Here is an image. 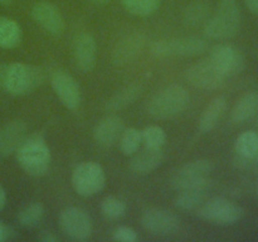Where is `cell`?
<instances>
[{
  "label": "cell",
  "mask_w": 258,
  "mask_h": 242,
  "mask_svg": "<svg viewBox=\"0 0 258 242\" xmlns=\"http://www.w3.org/2000/svg\"><path fill=\"white\" fill-rule=\"evenodd\" d=\"M44 81V71L37 66L10 63L0 67V87L10 95H28L40 87Z\"/></svg>",
  "instance_id": "1"
},
{
  "label": "cell",
  "mask_w": 258,
  "mask_h": 242,
  "mask_svg": "<svg viewBox=\"0 0 258 242\" xmlns=\"http://www.w3.org/2000/svg\"><path fill=\"white\" fill-rule=\"evenodd\" d=\"M190 102V93L184 86L173 83L161 88L149 100L146 111L158 120H168L180 115Z\"/></svg>",
  "instance_id": "2"
},
{
  "label": "cell",
  "mask_w": 258,
  "mask_h": 242,
  "mask_svg": "<svg viewBox=\"0 0 258 242\" xmlns=\"http://www.w3.org/2000/svg\"><path fill=\"white\" fill-rule=\"evenodd\" d=\"M241 9L237 0H219L216 13L204 24V35L209 39H231L241 28Z\"/></svg>",
  "instance_id": "3"
},
{
  "label": "cell",
  "mask_w": 258,
  "mask_h": 242,
  "mask_svg": "<svg viewBox=\"0 0 258 242\" xmlns=\"http://www.w3.org/2000/svg\"><path fill=\"white\" fill-rule=\"evenodd\" d=\"M17 159L23 170L32 176L45 175L50 166V150L40 134L27 136L17 150Z\"/></svg>",
  "instance_id": "4"
},
{
  "label": "cell",
  "mask_w": 258,
  "mask_h": 242,
  "mask_svg": "<svg viewBox=\"0 0 258 242\" xmlns=\"http://www.w3.org/2000/svg\"><path fill=\"white\" fill-rule=\"evenodd\" d=\"M214 164L208 159H199L181 166L171 179V186L176 191L201 189L207 191L212 186L209 175L213 171Z\"/></svg>",
  "instance_id": "5"
},
{
  "label": "cell",
  "mask_w": 258,
  "mask_h": 242,
  "mask_svg": "<svg viewBox=\"0 0 258 242\" xmlns=\"http://www.w3.org/2000/svg\"><path fill=\"white\" fill-rule=\"evenodd\" d=\"M208 48L206 39L199 37L158 39L150 44V53L154 57H194L204 53Z\"/></svg>",
  "instance_id": "6"
},
{
  "label": "cell",
  "mask_w": 258,
  "mask_h": 242,
  "mask_svg": "<svg viewBox=\"0 0 258 242\" xmlns=\"http://www.w3.org/2000/svg\"><path fill=\"white\" fill-rule=\"evenodd\" d=\"M71 182L76 193L80 196H95L105 188L106 174L96 161H83L75 168Z\"/></svg>",
  "instance_id": "7"
},
{
  "label": "cell",
  "mask_w": 258,
  "mask_h": 242,
  "mask_svg": "<svg viewBox=\"0 0 258 242\" xmlns=\"http://www.w3.org/2000/svg\"><path fill=\"white\" fill-rule=\"evenodd\" d=\"M202 219L219 226L236 224L243 217V209L234 202L223 197H216L204 202L198 209Z\"/></svg>",
  "instance_id": "8"
},
{
  "label": "cell",
  "mask_w": 258,
  "mask_h": 242,
  "mask_svg": "<svg viewBox=\"0 0 258 242\" xmlns=\"http://www.w3.org/2000/svg\"><path fill=\"white\" fill-rule=\"evenodd\" d=\"M185 78L191 86L199 90H216L226 82L227 76L209 58L198 60L189 66Z\"/></svg>",
  "instance_id": "9"
},
{
  "label": "cell",
  "mask_w": 258,
  "mask_h": 242,
  "mask_svg": "<svg viewBox=\"0 0 258 242\" xmlns=\"http://www.w3.org/2000/svg\"><path fill=\"white\" fill-rule=\"evenodd\" d=\"M59 227L73 241H85L92 234V219L83 209L68 207L59 214Z\"/></svg>",
  "instance_id": "10"
},
{
  "label": "cell",
  "mask_w": 258,
  "mask_h": 242,
  "mask_svg": "<svg viewBox=\"0 0 258 242\" xmlns=\"http://www.w3.org/2000/svg\"><path fill=\"white\" fill-rule=\"evenodd\" d=\"M180 218L168 209L151 208L141 217V226L153 236L165 237L176 233L180 228Z\"/></svg>",
  "instance_id": "11"
},
{
  "label": "cell",
  "mask_w": 258,
  "mask_h": 242,
  "mask_svg": "<svg viewBox=\"0 0 258 242\" xmlns=\"http://www.w3.org/2000/svg\"><path fill=\"white\" fill-rule=\"evenodd\" d=\"M50 85L60 102L68 110H76L81 103V87L77 81L63 70L50 75Z\"/></svg>",
  "instance_id": "12"
},
{
  "label": "cell",
  "mask_w": 258,
  "mask_h": 242,
  "mask_svg": "<svg viewBox=\"0 0 258 242\" xmlns=\"http://www.w3.org/2000/svg\"><path fill=\"white\" fill-rule=\"evenodd\" d=\"M209 59L227 76H236L244 70L246 59L237 47L231 44H218L212 48Z\"/></svg>",
  "instance_id": "13"
},
{
  "label": "cell",
  "mask_w": 258,
  "mask_h": 242,
  "mask_svg": "<svg viewBox=\"0 0 258 242\" xmlns=\"http://www.w3.org/2000/svg\"><path fill=\"white\" fill-rule=\"evenodd\" d=\"M146 35L143 32H131L123 35L115 44L111 59L115 66H125L133 62L144 49Z\"/></svg>",
  "instance_id": "14"
},
{
  "label": "cell",
  "mask_w": 258,
  "mask_h": 242,
  "mask_svg": "<svg viewBox=\"0 0 258 242\" xmlns=\"http://www.w3.org/2000/svg\"><path fill=\"white\" fill-rule=\"evenodd\" d=\"M32 17L34 22L50 35L58 37L64 30V19L59 9L52 3H35L32 8Z\"/></svg>",
  "instance_id": "15"
},
{
  "label": "cell",
  "mask_w": 258,
  "mask_h": 242,
  "mask_svg": "<svg viewBox=\"0 0 258 242\" xmlns=\"http://www.w3.org/2000/svg\"><path fill=\"white\" fill-rule=\"evenodd\" d=\"M73 57L76 66L82 72L87 73L95 68L97 60V43L92 34L82 32L73 40Z\"/></svg>",
  "instance_id": "16"
},
{
  "label": "cell",
  "mask_w": 258,
  "mask_h": 242,
  "mask_svg": "<svg viewBox=\"0 0 258 242\" xmlns=\"http://www.w3.org/2000/svg\"><path fill=\"white\" fill-rule=\"evenodd\" d=\"M28 126L22 120H12L0 128V156L17 153L27 138Z\"/></svg>",
  "instance_id": "17"
},
{
  "label": "cell",
  "mask_w": 258,
  "mask_h": 242,
  "mask_svg": "<svg viewBox=\"0 0 258 242\" xmlns=\"http://www.w3.org/2000/svg\"><path fill=\"white\" fill-rule=\"evenodd\" d=\"M123 129V121L118 116L107 115L96 124L93 129V138L98 145L107 148L117 143Z\"/></svg>",
  "instance_id": "18"
},
{
  "label": "cell",
  "mask_w": 258,
  "mask_h": 242,
  "mask_svg": "<svg viewBox=\"0 0 258 242\" xmlns=\"http://www.w3.org/2000/svg\"><path fill=\"white\" fill-rule=\"evenodd\" d=\"M164 158H165V155L161 151V149L145 148L144 151H140V153L136 151L134 154L128 166H130V170L133 173L139 174V175H145V174H149L158 169L163 164Z\"/></svg>",
  "instance_id": "19"
},
{
  "label": "cell",
  "mask_w": 258,
  "mask_h": 242,
  "mask_svg": "<svg viewBox=\"0 0 258 242\" xmlns=\"http://www.w3.org/2000/svg\"><path fill=\"white\" fill-rule=\"evenodd\" d=\"M143 90V83L139 82V81L123 86V87H121L117 92H115L108 98L107 103H106V108L111 111V112H115V111H120L128 107V106L133 105L140 97Z\"/></svg>",
  "instance_id": "20"
},
{
  "label": "cell",
  "mask_w": 258,
  "mask_h": 242,
  "mask_svg": "<svg viewBox=\"0 0 258 242\" xmlns=\"http://www.w3.org/2000/svg\"><path fill=\"white\" fill-rule=\"evenodd\" d=\"M227 110V100L223 96H218V97L213 98L203 112L201 113V117L198 121L199 131L203 134H208L218 125L219 120L222 118L223 113Z\"/></svg>",
  "instance_id": "21"
},
{
  "label": "cell",
  "mask_w": 258,
  "mask_h": 242,
  "mask_svg": "<svg viewBox=\"0 0 258 242\" xmlns=\"http://www.w3.org/2000/svg\"><path fill=\"white\" fill-rule=\"evenodd\" d=\"M258 115V92H247L236 102L232 108L231 120L233 124L241 125L252 120Z\"/></svg>",
  "instance_id": "22"
},
{
  "label": "cell",
  "mask_w": 258,
  "mask_h": 242,
  "mask_svg": "<svg viewBox=\"0 0 258 242\" xmlns=\"http://www.w3.org/2000/svg\"><path fill=\"white\" fill-rule=\"evenodd\" d=\"M22 40V28L15 20L0 17V48L13 49Z\"/></svg>",
  "instance_id": "23"
},
{
  "label": "cell",
  "mask_w": 258,
  "mask_h": 242,
  "mask_svg": "<svg viewBox=\"0 0 258 242\" xmlns=\"http://www.w3.org/2000/svg\"><path fill=\"white\" fill-rule=\"evenodd\" d=\"M211 14V5L206 0H194L184 9L183 19L188 27H199L206 24Z\"/></svg>",
  "instance_id": "24"
},
{
  "label": "cell",
  "mask_w": 258,
  "mask_h": 242,
  "mask_svg": "<svg viewBox=\"0 0 258 242\" xmlns=\"http://www.w3.org/2000/svg\"><path fill=\"white\" fill-rule=\"evenodd\" d=\"M206 202V191L201 189H185L179 191L174 199V204L178 209L185 212L198 211L199 207Z\"/></svg>",
  "instance_id": "25"
},
{
  "label": "cell",
  "mask_w": 258,
  "mask_h": 242,
  "mask_svg": "<svg viewBox=\"0 0 258 242\" xmlns=\"http://www.w3.org/2000/svg\"><path fill=\"white\" fill-rule=\"evenodd\" d=\"M237 155L242 158H258V131H244L234 143Z\"/></svg>",
  "instance_id": "26"
},
{
  "label": "cell",
  "mask_w": 258,
  "mask_h": 242,
  "mask_svg": "<svg viewBox=\"0 0 258 242\" xmlns=\"http://www.w3.org/2000/svg\"><path fill=\"white\" fill-rule=\"evenodd\" d=\"M123 8L136 17H149L159 10L161 0H121Z\"/></svg>",
  "instance_id": "27"
},
{
  "label": "cell",
  "mask_w": 258,
  "mask_h": 242,
  "mask_svg": "<svg viewBox=\"0 0 258 242\" xmlns=\"http://www.w3.org/2000/svg\"><path fill=\"white\" fill-rule=\"evenodd\" d=\"M44 214V207L40 202H33L27 204L22 211L18 213V222L23 227H34L42 219Z\"/></svg>",
  "instance_id": "28"
},
{
  "label": "cell",
  "mask_w": 258,
  "mask_h": 242,
  "mask_svg": "<svg viewBox=\"0 0 258 242\" xmlns=\"http://www.w3.org/2000/svg\"><path fill=\"white\" fill-rule=\"evenodd\" d=\"M141 143V131L135 128L123 129L118 144H120V150L122 151L123 155H134L136 151H139Z\"/></svg>",
  "instance_id": "29"
},
{
  "label": "cell",
  "mask_w": 258,
  "mask_h": 242,
  "mask_svg": "<svg viewBox=\"0 0 258 242\" xmlns=\"http://www.w3.org/2000/svg\"><path fill=\"white\" fill-rule=\"evenodd\" d=\"M141 140L148 149H161L166 143V134L160 126L151 125L141 131Z\"/></svg>",
  "instance_id": "30"
},
{
  "label": "cell",
  "mask_w": 258,
  "mask_h": 242,
  "mask_svg": "<svg viewBox=\"0 0 258 242\" xmlns=\"http://www.w3.org/2000/svg\"><path fill=\"white\" fill-rule=\"evenodd\" d=\"M101 212L108 219H118L126 213V204L116 197H106L101 203Z\"/></svg>",
  "instance_id": "31"
},
{
  "label": "cell",
  "mask_w": 258,
  "mask_h": 242,
  "mask_svg": "<svg viewBox=\"0 0 258 242\" xmlns=\"http://www.w3.org/2000/svg\"><path fill=\"white\" fill-rule=\"evenodd\" d=\"M112 238L118 242H135L138 239V233L131 227L120 226L113 229Z\"/></svg>",
  "instance_id": "32"
},
{
  "label": "cell",
  "mask_w": 258,
  "mask_h": 242,
  "mask_svg": "<svg viewBox=\"0 0 258 242\" xmlns=\"http://www.w3.org/2000/svg\"><path fill=\"white\" fill-rule=\"evenodd\" d=\"M234 164L238 168L252 170L253 173L258 174V158H242V156L237 155V158L234 159Z\"/></svg>",
  "instance_id": "33"
},
{
  "label": "cell",
  "mask_w": 258,
  "mask_h": 242,
  "mask_svg": "<svg viewBox=\"0 0 258 242\" xmlns=\"http://www.w3.org/2000/svg\"><path fill=\"white\" fill-rule=\"evenodd\" d=\"M39 241H42V242H57L58 241V237L55 236V234L53 233V232L44 231L39 236Z\"/></svg>",
  "instance_id": "34"
},
{
  "label": "cell",
  "mask_w": 258,
  "mask_h": 242,
  "mask_svg": "<svg viewBox=\"0 0 258 242\" xmlns=\"http://www.w3.org/2000/svg\"><path fill=\"white\" fill-rule=\"evenodd\" d=\"M244 4L252 14L258 15V0H244Z\"/></svg>",
  "instance_id": "35"
},
{
  "label": "cell",
  "mask_w": 258,
  "mask_h": 242,
  "mask_svg": "<svg viewBox=\"0 0 258 242\" xmlns=\"http://www.w3.org/2000/svg\"><path fill=\"white\" fill-rule=\"evenodd\" d=\"M10 228L8 226H5L2 221H0V242L5 241V239L9 238V234H10Z\"/></svg>",
  "instance_id": "36"
},
{
  "label": "cell",
  "mask_w": 258,
  "mask_h": 242,
  "mask_svg": "<svg viewBox=\"0 0 258 242\" xmlns=\"http://www.w3.org/2000/svg\"><path fill=\"white\" fill-rule=\"evenodd\" d=\"M5 203H7V193H5L4 187L0 184V211L4 208Z\"/></svg>",
  "instance_id": "37"
},
{
  "label": "cell",
  "mask_w": 258,
  "mask_h": 242,
  "mask_svg": "<svg viewBox=\"0 0 258 242\" xmlns=\"http://www.w3.org/2000/svg\"><path fill=\"white\" fill-rule=\"evenodd\" d=\"M92 2L96 3V4H98V5H105V4H107L110 0H92Z\"/></svg>",
  "instance_id": "38"
},
{
  "label": "cell",
  "mask_w": 258,
  "mask_h": 242,
  "mask_svg": "<svg viewBox=\"0 0 258 242\" xmlns=\"http://www.w3.org/2000/svg\"><path fill=\"white\" fill-rule=\"evenodd\" d=\"M10 3H12V0H0V4L3 5H8L10 4Z\"/></svg>",
  "instance_id": "39"
},
{
  "label": "cell",
  "mask_w": 258,
  "mask_h": 242,
  "mask_svg": "<svg viewBox=\"0 0 258 242\" xmlns=\"http://www.w3.org/2000/svg\"><path fill=\"white\" fill-rule=\"evenodd\" d=\"M254 124H256V126L258 128V115L256 116V120H254Z\"/></svg>",
  "instance_id": "40"
},
{
  "label": "cell",
  "mask_w": 258,
  "mask_h": 242,
  "mask_svg": "<svg viewBox=\"0 0 258 242\" xmlns=\"http://www.w3.org/2000/svg\"><path fill=\"white\" fill-rule=\"evenodd\" d=\"M256 193H257V196H258V184H257V187H256Z\"/></svg>",
  "instance_id": "41"
}]
</instances>
